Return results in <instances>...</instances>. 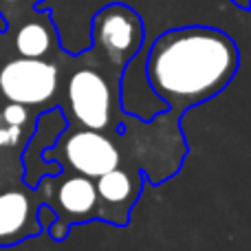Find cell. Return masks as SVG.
Instances as JSON below:
<instances>
[{"label": "cell", "instance_id": "6da1fadb", "mask_svg": "<svg viewBox=\"0 0 251 251\" xmlns=\"http://www.w3.org/2000/svg\"><path fill=\"white\" fill-rule=\"evenodd\" d=\"M141 49L148 84L174 117L223 93L240 66L236 42L216 26L170 29Z\"/></svg>", "mask_w": 251, "mask_h": 251}, {"label": "cell", "instance_id": "7a4b0ae2", "mask_svg": "<svg viewBox=\"0 0 251 251\" xmlns=\"http://www.w3.org/2000/svg\"><path fill=\"white\" fill-rule=\"evenodd\" d=\"M42 159L57 161L60 165H66L71 174H82L95 181L101 174L122 165V152L106 132L88 128H66L60 141L42 152Z\"/></svg>", "mask_w": 251, "mask_h": 251}, {"label": "cell", "instance_id": "3957f363", "mask_svg": "<svg viewBox=\"0 0 251 251\" xmlns=\"http://www.w3.org/2000/svg\"><path fill=\"white\" fill-rule=\"evenodd\" d=\"M93 51L104 53L117 69H124L128 60L137 55L143 44L141 18L124 2H113L101 7L93 16V26L88 29Z\"/></svg>", "mask_w": 251, "mask_h": 251}, {"label": "cell", "instance_id": "277c9868", "mask_svg": "<svg viewBox=\"0 0 251 251\" xmlns=\"http://www.w3.org/2000/svg\"><path fill=\"white\" fill-rule=\"evenodd\" d=\"M66 101L69 115L82 128L88 130H119V122H115V101L110 84L100 71L84 69L75 71L66 84Z\"/></svg>", "mask_w": 251, "mask_h": 251}, {"label": "cell", "instance_id": "5b68a950", "mask_svg": "<svg viewBox=\"0 0 251 251\" xmlns=\"http://www.w3.org/2000/svg\"><path fill=\"white\" fill-rule=\"evenodd\" d=\"M44 183L51 185V194L44 203L51 205L57 214V221L49 227V236L53 240H64L73 223H86L95 218L97 190L93 178H86L82 174H69L60 183L55 176L44 178Z\"/></svg>", "mask_w": 251, "mask_h": 251}, {"label": "cell", "instance_id": "8992f818", "mask_svg": "<svg viewBox=\"0 0 251 251\" xmlns=\"http://www.w3.org/2000/svg\"><path fill=\"white\" fill-rule=\"evenodd\" d=\"M57 66L44 60L18 57L0 69V93L13 104L40 106L47 104L57 91Z\"/></svg>", "mask_w": 251, "mask_h": 251}, {"label": "cell", "instance_id": "52a82bcc", "mask_svg": "<svg viewBox=\"0 0 251 251\" xmlns=\"http://www.w3.org/2000/svg\"><path fill=\"white\" fill-rule=\"evenodd\" d=\"M141 174L134 168H115L110 172L95 178L97 190V221H106L113 225H126L130 221V209L134 207L141 194Z\"/></svg>", "mask_w": 251, "mask_h": 251}, {"label": "cell", "instance_id": "ba28073f", "mask_svg": "<svg viewBox=\"0 0 251 251\" xmlns=\"http://www.w3.org/2000/svg\"><path fill=\"white\" fill-rule=\"evenodd\" d=\"M35 234L42 231L35 221L33 199L22 190L0 192V247H11Z\"/></svg>", "mask_w": 251, "mask_h": 251}, {"label": "cell", "instance_id": "9c48e42d", "mask_svg": "<svg viewBox=\"0 0 251 251\" xmlns=\"http://www.w3.org/2000/svg\"><path fill=\"white\" fill-rule=\"evenodd\" d=\"M66 128H69V119H66L62 108H51L38 117V122H35V132L31 134L29 143H26L25 152H22L25 181L31 176V172H33V168L38 163H40V168L47 172V176H57V174H62L60 163H57V161H44L42 152L47 150V148H51Z\"/></svg>", "mask_w": 251, "mask_h": 251}, {"label": "cell", "instance_id": "30bf717a", "mask_svg": "<svg viewBox=\"0 0 251 251\" xmlns=\"http://www.w3.org/2000/svg\"><path fill=\"white\" fill-rule=\"evenodd\" d=\"M53 47V29L47 20H29L16 33V51L20 57L42 60Z\"/></svg>", "mask_w": 251, "mask_h": 251}, {"label": "cell", "instance_id": "8fae6325", "mask_svg": "<svg viewBox=\"0 0 251 251\" xmlns=\"http://www.w3.org/2000/svg\"><path fill=\"white\" fill-rule=\"evenodd\" d=\"M2 122L7 126H16V128H22L26 122H29V110H26V106L22 104H9L4 106L2 110Z\"/></svg>", "mask_w": 251, "mask_h": 251}, {"label": "cell", "instance_id": "7c38bea8", "mask_svg": "<svg viewBox=\"0 0 251 251\" xmlns=\"http://www.w3.org/2000/svg\"><path fill=\"white\" fill-rule=\"evenodd\" d=\"M35 221H38V225H40V231H49V227L57 221V214L51 205L42 201V203L35 205Z\"/></svg>", "mask_w": 251, "mask_h": 251}, {"label": "cell", "instance_id": "4fadbf2b", "mask_svg": "<svg viewBox=\"0 0 251 251\" xmlns=\"http://www.w3.org/2000/svg\"><path fill=\"white\" fill-rule=\"evenodd\" d=\"M18 139H20V128H16V126H7V128H0V148H4V146H16Z\"/></svg>", "mask_w": 251, "mask_h": 251}, {"label": "cell", "instance_id": "5bb4252c", "mask_svg": "<svg viewBox=\"0 0 251 251\" xmlns=\"http://www.w3.org/2000/svg\"><path fill=\"white\" fill-rule=\"evenodd\" d=\"M7 29H9V25H7V20H4V16L0 13V33H4Z\"/></svg>", "mask_w": 251, "mask_h": 251}, {"label": "cell", "instance_id": "9a60e30c", "mask_svg": "<svg viewBox=\"0 0 251 251\" xmlns=\"http://www.w3.org/2000/svg\"><path fill=\"white\" fill-rule=\"evenodd\" d=\"M2 2H16V0H2Z\"/></svg>", "mask_w": 251, "mask_h": 251}]
</instances>
